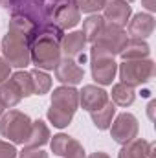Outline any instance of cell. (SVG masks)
I'll list each match as a JSON object with an SVG mask.
<instances>
[{
  "label": "cell",
  "instance_id": "1",
  "mask_svg": "<svg viewBox=\"0 0 156 158\" xmlns=\"http://www.w3.org/2000/svg\"><path fill=\"white\" fill-rule=\"evenodd\" d=\"M35 24L24 17L11 15L7 33L2 39V52L4 59L9 63V66L15 68H26L31 63L30 55V44L35 33Z\"/></svg>",
  "mask_w": 156,
  "mask_h": 158
},
{
  "label": "cell",
  "instance_id": "2",
  "mask_svg": "<svg viewBox=\"0 0 156 158\" xmlns=\"http://www.w3.org/2000/svg\"><path fill=\"white\" fill-rule=\"evenodd\" d=\"M64 30L55 26L53 22H46L35 28L33 39L30 44L31 63L39 70H53L61 61V39Z\"/></svg>",
  "mask_w": 156,
  "mask_h": 158
},
{
  "label": "cell",
  "instance_id": "3",
  "mask_svg": "<svg viewBox=\"0 0 156 158\" xmlns=\"http://www.w3.org/2000/svg\"><path fill=\"white\" fill-rule=\"evenodd\" d=\"M79 107V92L74 86H59L51 92V103L48 109V119L57 129H64L70 125L76 110Z\"/></svg>",
  "mask_w": 156,
  "mask_h": 158
},
{
  "label": "cell",
  "instance_id": "4",
  "mask_svg": "<svg viewBox=\"0 0 156 158\" xmlns=\"http://www.w3.org/2000/svg\"><path fill=\"white\" fill-rule=\"evenodd\" d=\"M31 132V119L20 110H9L0 116V134L13 143H26Z\"/></svg>",
  "mask_w": 156,
  "mask_h": 158
},
{
  "label": "cell",
  "instance_id": "5",
  "mask_svg": "<svg viewBox=\"0 0 156 158\" xmlns=\"http://www.w3.org/2000/svg\"><path fill=\"white\" fill-rule=\"evenodd\" d=\"M121 83L130 86H142L154 77L156 64L153 59H134V61H123L117 66Z\"/></svg>",
  "mask_w": 156,
  "mask_h": 158
},
{
  "label": "cell",
  "instance_id": "6",
  "mask_svg": "<svg viewBox=\"0 0 156 158\" xmlns=\"http://www.w3.org/2000/svg\"><path fill=\"white\" fill-rule=\"evenodd\" d=\"M90 63H92V77L97 85H112L117 74V63L114 61L112 53L99 48L97 44H92Z\"/></svg>",
  "mask_w": 156,
  "mask_h": 158
},
{
  "label": "cell",
  "instance_id": "7",
  "mask_svg": "<svg viewBox=\"0 0 156 158\" xmlns=\"http://www.w3.org/2000/svg\"><path fill=\"white\" fill-rule=\"evenodd\" d=\"M48 17L61 30H70L79 24L81 11L76 0H48Z\"/></svg>",
  "mask_w": 156,
  "mask_h": 158
},
{
  "label": "cell",
  "instance_id": "8",
  "mask_svg": "<svg viewBox=\"0 0 156 158\" xmlns=\"http://www.w3.org/2000/svg\"><path fill=\"white\" fill-rule=\"evenodd\" d=\"M9 13L31 20L35 26L50 22L48 17V0H9Z\"/></svg>",
  "mask_w": 156,
  "mask_h": 158
},
{
  "label": "cell",
  "instance_id": "9",
  "mask_svg": "<svg viewBox=\"0 0 156 158\" xmlns=\"http://www.w3.org/2000/svg\"><path fill=\"white\" fill-rule=\"evenodd\" d=\"M110 136L112 140L119 143V145H125L129 142H132L136 136H138V131H140V125H138V119L134 114L130 112H121L117 114L116 119L110 123Z\"/></svg>",
  "mask_w": 156,
  "mask_h": 158
},
{
  "label": "cell",
  "instance_id": "10",
  "mask_svg": "<svg viewBox=\"0 0 156 158\" xmlns=\"http://www.w3.org/2000/svg\"><path fill=\"white\" fill-rule=\"evenodd\" d=\"M127 31L121 28V26H116V24H110V22H105V28H103V33L101 37L96 40L94 44H97L99 48L107 50L109 53H112L114 57L119 55V52L123 50L125 42H127Z\"/></svg>",
  "mask_w": 156,
  "mask_h": 158
},
{
  "label": "cell",
  "instance_id": "11",
  "mask_svg": "<svg viewBox=\"0 0 156 158\" xmlns=\"http://www.w3.org/2000/svg\"><path fill=\"white\" fill-rule=\"evenodd\" d=\"M50 145H51V153L59 158H86L83 145L68 134H63V132L55 134Z\"/></svg>",
  "mask_w": 156,
  "mask_h": 158
},
{
  "label": "cell",
  "instance_id": "12",
  "mask_svg": "<svg viewBox=\"0 0 156 158\" xmlns=\"http://www.w3.org/2000/svg\"><path fill=\"white\" fill-rule=\"evenodd\" d=\"M86 37L83 35V31H72V33H64L61 39V53H64V57L76 59L79 64H83L86 61L84 50H86Z\"/></svg>",
  "mask_w": 156,
  "mask_h": 158
},
{
  "label": "cell",
  "instance_id": "13",
  "mask_svg": "<svg viewBox=\"0 0 156 158\" xmlns=\"http://www.w3.org/2000/svg\"><path fill=\"white\" fill-rule=\"evenodd\" d=\"M53 70H55L57 81H61V83L66 85V86H76V85H79V83L83 81V77H84L83 66L79 64L76 59H70V57H61L59 64H57Z\"/></svg>",
  "mask_w": 156,
  "mask_h": 158
},
{
  "label": "cell",
  "instance_id": "14",
  "mask_svg": "<svg viewBox=\"0 0 156 158\" xmlns=\"http://www.w3.org/2000/svg\"><path fill=\"white\" fill-rule=\"evenodd\" d=\"M109 99V92H105L101 86L97 85H84L83 90L79 92V103L84 110L94 112L97 109H101L103 105H107Z\"/></svg>",
  "mask_w": 156,
  "mask_h": 158
},
{
  "label": "cell",
  "instance_id": "15",
  "mask_svg": "<svg viewBox=\"0 0 156 158\" xmlns=\"http://www.w3.org/2000/svg\"><path fill=\"white\" fill-rule=\"evenodd\" d=\"M130 15H132V7L125 0H110L103 7V19H105V22L116 24V26H121V28L127 26Z\"/></svg>",
  "mask_w": 156,
  "mask_h": 158
},
{
  "label": "cell",
  "instance_id": "16",
  "mask_svg": "<svg viewBox=\"0 0 156 158\" xmlns=\"http://www.w3.org/2000/svg\"><path fill=\"white\" fill-rule=\"evenodd\" d=\"M154 31V17L151 13H136L129 19V35L132 39H147Z\"/></svg>",
  "mask_w": 156,
  "mask_h": 158
},
{
  "label": "cell",
  "instance_id": "17",
  "mask_svg": "<svg viewBox=\"0 0 156 158\" xmlns=\"http://www.w3.org/2000/svg\"><path fill=\"white\" fill-rule=\"evenodd\" d=\"M151 53V46L143 39H127L123 50L119 52L123 61H134V59H147Z\"/></svg>",
  "mask_w": 156,
  "mask_h": 158
},
{
  "label": "cell",
  "instance_id": "18",
  "mask_svg": "<svg viewBox=\"0 0 156 158\" xmlns=\"http://www.w3.org/2000/svg\"><path fill=\"white\" fill-rule=\"evenodd\" d=\"M103 28H105V19L103 15H97V13H92L84 19L83 22V35L86 37V42H96V40L101 37L103 33Z\"/></svg>",
  "mask_w": 156,
  "mask_h": 158
},
{
  "label": "cell",
  "instance_id": "19",
  "mask_svg": "<svg viewBox=\"0 0 156 158\" xmlns=\"http://www.w3.org/2000/svg\"><path fill=\"white\" fill-rule=\"evenodd\" d=\"M50 129L42 119H35L31 121V132L28 136V142L24 143L26 147H42L50 142Z\"/></svg>",
  "mask_w": 156,
  "mask_h": 158
},
{
  "label": "cell",
  "instance_id": "20",
  "mask_svg": "<svg viewBox=\"0 0 156 158\" xmlns=\"http://www.w3.org/2000/svg\"><path fill=\"white\" fill-rule=\"evenodd\" d=\"M20 99H22V92H20L18 85L13 79H7L6 83L0 85V101H2L4 107H9L11 109V107L18 105Z\"/></svg>",
  "mask_w": 156,
  "mask_h": 158
},
{
  "label": "cell",
  "instance_id": "21",
  "mask_svg": "<svg viewBox=\"0 0 156 158\" xmlns=\"http://www.w3.org/2000/svg\"><path fill=\"white\" fill-rule=\"evenodd\" d=\"M116 116V105L112 101H109L107 105H103L101 109L90 112V118L94 121V125L99 129V131H107L112 123V118Z\"/></svg>",
  "mask_w": 156,
  "mask_h": 158
},
{
  "label": "cell",
  "instance_id": "22",
  "mask_svg": "<svg viewBox=\"0 0 156 158\" xmlns=\"http://www.w3.org/2000/svg\"><path fill=\"white\" fill-rule=\"evenodd\" d=\"M136 99V90L130 85L117 83L112 86V103L119 107H130Z\"/></svg>",
  "mask_w": 156,
  "mask_h": 158
},
{
  "label": "cell",
  "instance_id": "23",
  "mask_svg": "<svg viewBox=\"0 0 156 158\" xmlns=\"http://www.w3.org/2000/svg\"><path fill=\"white\" fill-rule=\"evenodd\" d=\"M147 147H149L147 140L134 138L132 142H129L121 147L117 158H147Z\"/></svg>",
  "mask_w": 156,
  "mask_h": 158
},
{
  "label": "cell",
  "instance_id": "24",
  "mask_svg": "<svg viewBox=\"0 0 156 158\" xmlns=\"http://www.w3.org/2000/svg\"><path fill=\"white\" fill-rule=\"evenodd\" d=\"M30 74H31V81H33V94L42 96V94L50 92V88H51V77H50L46 72L35 68V70H31Z\"/></svg>",
  "mask_w": 156,
  "mask_h": 158
},
{
  "label": "cell",
  "instance_id": "25",
  "mask_svg": "<svg viewBox=\"0 0 156 158\" xmlns=\"http://www.w3.org/2000/svg\"><path fill=\"white\" fill-rule=\"evenodd\" d=\"M13 81L18 85V88H20V92H22V98H30V96H33V81H31V74L30 72H17V74H13Z\"/></svg>",
  "mask_w": 156,
  "mask_h": 158
},
{
  "label": "cell",
  "instance_id": "26",
  "mask_svg": "<svg viewBox=\"0 0 156 158\" xmlns=\"http://www.w3.org/2000/svg\"><path fill=\"white\" fill-rule=\"evenodd\" d=\"M107 2H110V0H81L79 2V11L92 15V13L101 11L107 6Z\"/></svg>",
  "mask_w": 156,
  "mask_h": 158
},
{
  "label": "cell",
  "instance_id": "27",
  "mask_svg": "<svg viewBox=\"0 0 156 158\" xmlns=\"http://www.w3.org/2000/svg\"><path fill=\"white\" fill-rule=\"evenodd\" d=\"M18 158H48V153H44L40 147H26L17 155Z\"/></svg>",
  "mask_w": 156,
  "mask_h": 158
},
{
  "label": "cell",
  "instance_id": "28",
  "mask_svg": "<svg viewBox=\"0 0 156 158\" xmlns=\"http://www.w3.org/2000/svg\"><path fill=\"white\" fill-rule=\"evenodd\" d=\"M0 158H17V149L13 143L0 140Z\"/></svg>",
  "mask_w": 156,
  "mask_h": 158
},
{
  "label": "cell",
  "instance_id": "29",
  "mask_svg": "<svg viewBox=\"0 0 156 158\" xmlns=\"http://www.w3.org/2000/svg\"><path fill=\"white\" fill-rule=\"evenodd\" d=\"M9 74H11V66H9V63H7L4 57H0V85L6 83V81L9 79Z\"/></svg>",
  "mask_w": 156,
  "mask_h": 158
},
{
  "label": "cell",
  "instance_id": "30",
  "mask_svg": "<svg viewBox=\"0 0 156 158\" xmlns=\"http://www.w3.org/2000/svg\"><path fill=\"white\" fill-rule=\"evenodd\" d=\"M142 4L145 6V9H147V11H151V13L156 11V0H142Z\"/></svg>",
  "mask_w": 156,
  "mask_h": 158
},
{
  "label": "cell",
  "instance_id": "31",
  "mask_svg": "<svg viewBox=\"0 0 156 158\" xmlns=\"http://www.w3.org/2000/svg\"><path fill=\"white\" fill-rule=\"evenodd\" d=\"M86 158H110L107 153H101V151H97V153H92L90 156H86Z\"/></svg>",
  "mask_w": 156,
  "mask_h": 158
},
{
  "label": "cell",
  "instance_id": "32",
  "mask_svg": "<svg viewBox=\"0 0 156 158\" xmlns=\"http://www.w3.org/2000/svg\"><path fill=\"white\" fill-rule=\"evenodd\" d=\"M7 4H9V0H0V6H6L7 7Z\"/></svg>",
  "mask_w": 156,
  "mask_h": 158
},
{
  "label": "cell",
  "instance_id": "33",
  "mask_svg": "<svg viewBox=\"0 0 156 158\" xmlns=\"http://www.w3.org/2000/svg\"><path fill=\"white\" fill-rule=\"evenodd\" d=\"M4 109H6V107H4V105H2V101H0V116L4 114Z\"/></svg>",
  "mask_w": 156,
  "mask_h": 158
},
{
  "label": "cell",
  "instance_id": "34",
  "mask_svg": "<svg viewBox=\"0 0 156 158\" xmlns=\"http://www.w3.org/2000/svg\"><path fill=\"white\" fill-rule=\"evenodd\" d=\"M125 2H129V4H130V2H134V0H125Z\"/></svg>",
  "mask_w": 156,
  "mask_h": 158
},
{
  "label": "cell",
  "instance_id": "35",
  "mask_svg": "<svg viewBox=\"0 0 156 158\" xmlns=\"http://www.w3.org/2000/svg\"><path fill=\"white\" fill-rule=\"evenodd\" d=\"M76 2H77V6H79V2H81V0H76Z\"/></svg>",
  "mask_w": 156,
  "mask_h": 158
}]
</instances>
